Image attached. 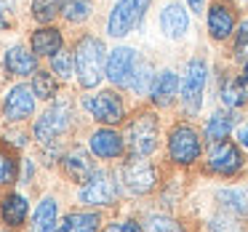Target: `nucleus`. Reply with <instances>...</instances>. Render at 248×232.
Listing matches in <instances>:
<instances>
[{"label":"nucleus","mask_w":248,"mask_h":232,"mask_svg":"<svg viewBox=\"0 0 248 232\" xmlns=\"http://www.w3.org/2000/svg\"><path fill=\"white\" fill-rule=\"evenodd\" d=\"M75 75L83 88H96L104 77V67H107V51L104 43L93 35H83L75 43Z\"/></svg>","instance_id":"1"},{"label":"nucleus","mask_w":248,"mask_h":232,"mask_svg":"<svg viewBox=\"0 0 248 232\" xmlns=\"http://www.w3.org/2000/svg\"><path fill=\"white\" fill-rule=\"evenodd\" d=\"M125 147L131 150V155L147 157L157 150V139H160V123L152 112H139L128 120L125 125Z\"/></svg>","instance_id":"2"},{"label":"nucleus","mask_w":248,"mask_h":232,"mask_svg":"<svg viewBox=\"0 0 248 232\" xmlns=\"http://www.w3.org/2000/svg\"><path fill=\"white\" fill-rule=\"evenodd\" d=\"M205 86H208V62L195 56L187 62L184 67V77H182V88H179V99H182L184 112L198 115L203 107V96H205Z\"/></svg>","instance_id":"3"},{"label":"nucleus","mask_w":248,"mask_h":232,"mask_svg":"<svg viewBox=\"0 0 248 232\" xmlns=\"http://www.w3.org/2000/svg\"><path fill=\"white\" fill-rule=\"evenodd\" d=\"M152 0H118L107 19V35L109 38H125L131 35L150 11Z\"/></svg>","instance_id":"4"},{"label":"nucleus","mask_w":248,"mask_h":232,"mask_svg":"<svg viewBox=\"0 0 248 232\" xmlns=\"http://www.w3.org/2000/svg\"><path fill=\"white\" fill-rule=\"evenodd\" d=\"M72 125V104L70 102H56L35 120V139L40 144H51L59 136H64Z\"/></svg>","instance_id":"5"},{"label":"nucleus","mask_w":248,"mask_h":232,"mask_svg":"<svg viewBox=\"0 0 248 232\" xmlns=\"http://www.w3.org/2000/svg\"><path fill=\"white\" fill-rule=\"evenodd\" d=\"M200 134L187 123H179L168 134V157L176 166H192L200 157Z\"/></svg>","instance_id":"6"},{"label":"nucleus","mask_w":248,"mask_h":232,"mask_svg":"<svg viewBox=\"0 0 248 232\" xmlns=\"http://www.w3.org/2000/svg\"><path fill=\"white\" fill-rule=\"evenodd\" d=\"M118 179L131 195H147V192H152L155 184H157V171H155V166H152L147 157L134 155L131 160L123 163Z\"/></svg>","instance_id":"7"},{"label":"nucleus","mask_w":248,"mask_h":232,"mask_svg":"<svg viewBox=\"0 0 248 232\" xmlns=\"http://www.w3.org/2000/svg\"><path fill=\"white\" fill-rule=\"evenodd\" d=\"M120 192V184L118 176L109 171H93L88 176V182L80 187V203L86 205H112L115 198Z\"/></svg>","instance_id":"8"},{"label":"nucleus","mask_w":248,"mask_h":232,"mask_svg":"<svg viewBox=\"0 0 248 232\" xmlns=\"http://www.w3.org/2000/svg\"><path fill=\"white\" fill-rule=\"evenodd\" d=\"M83 107L88 109L93 120L104 125H115L123 120L125 115V107H123V99L118 96L115 91H99V93H91V96L83 99Z\"/></svg>","instance_id":"9"},{"label":"nucleus","mask_w":248,"mask_h":232,"mask_svg":"<svg viewBox=\"0 0 248 232\" xmlns=\"http://www.w3.org/2000/svg\"><path fill=\"white\" fill-rule=\"evenodd\" d=\"M136 67H139V56L134 48L128 46H120V48L109 51L107 56V67H104V75L112 86H128L131 77H134Z\"/></svg>","instance_id":"10"},{"label":"nucleus","mask_w":248,"mask_h":232,"mask_svg":"<svg viewBox=\"0 0 248 232\" xmlns=\"http://www.w3.org/2000/svg\"><path fill=\"white\" fill-rule=\"evenodd\" d=\"M243 163L246 160H243V152L237 144H232L227 139L214 141V147L208 152V168L214 173H219V176H235V173H240Z\"/></svg>","instance_id":"11"},{"label":"nucleus","mask_w":248,"mask_h":232,"mask_svg":"<svg viewBox=\"0 0 248 232\" xmlns=\"http://www.w3.org/2000/svg\"><path fill=\"white\" fill-rule=\"evenodd\" d=\"M35 102H38V96L32 88L19 83V86L8 88L6 99H3V115H6V120H27L35 112Z\"/></svg>","instance_id":"12"},{"label":"nucleus","mask_w":248,"mask_h":232,"mask_svg":"<svg viewBox=\"0 0 248 232\" xmlns=\"http://www.w3.org/2000/svg\"><path fill=\"white\" fill-rule=\"evenodd\" d=\"M237 27V11L232 3L224 0H216L208 8V32L214 40H227L230 35H235Z\"/></svg>","instance_id":"13"},{"label":"nucleus","mask_w":248,"mask_h":232,"mask_svg":"<svg viewBox=\"0 0 248 232\" xmlns=\"http://www.w3.org/2000/svg\"><path fill=\"white\" fill-rule=\"evenodd\" d=\"M88 150H91L99 160H115V157L123 155L125 139L112 128H99V131H93L91 139H88Z\"/></svg>","instance_id":"14"},{"label":"nucleus","mask_w":248,"mask_h":232,"mask_svg":"<svg viewBox=\"0 0 248 232\" xmlns=\"http://www.w3.org/2000/svg\"><path fill=\"white\" fill-rule=\"evenodd\" d=\"M179 88H182V80L173 70H163L155 75L152 80V88H150V99L155 107H171L179 96Z\"/></svg>","instance_id":"15"},{"label":"nucleus","mask_w":248,"mask_h":232,"mask_svg":"<svg viewBox=\"0 0 248 232\" xmlns=\"http://www.w3.org/2000/svg\"><path fill=\"white\" fill-rule=\"evenodd\" d=\"M160 30H163V35L171 38V40L184 38L187 30H189V14L184 11V6L168 3V6L160 11Z\"/></svg>","instance_id":"16"},{"label":"nucleus","mask_w":248,"mask_h":232,"mask_svg":"<svg viewBox=\"0 0 248 232\" xmlns=\"http://www.w3.org/2000/svg\"><path fill=\"white\" fill-rule=\"evenodd\" d=\"M3 62H6L8 75L24 77V75H35V72H38V56H35L32 51H27L24 46H14V48H8Z\"/></svg>","instance_id":"17"},{"label":"nucleus","mask_w":248,"mask_h":232,"mask_svg":"<svg viewBox=\"0 0 248 232\" xmlns=\"http://www.w3.org/2000/svg\"><path fill=\"white\" fill-rule=\"evenodd\" d=\"M30 46H32V54L35 56H54L62 51V46H64V38H62V32L56 27H40L32 32V38H30Z\"/></svg>","instance_id":"18"},{"label":"nucleus","mask_w":248,"mask_h":232,"mask_svg":"<svg viewBox=\"0 0 248 232\" xmlns=\"http://www.w3.org/2000/svg\"><path fill=\"white\" fill-rule=\"evenodd\" d=\"M219 99L227 109H240L248 104V80L246 77H230V80L221 83L219 88Z\"/></svg>","instance_id":"19"},{"label":"nucleus","mask_w":248,"mask_h":232,"mask_svg":"<svg viewBox=\"0 0 248 232\" xmlns=\"http://www.w3.org/2000/svg\"><path fill=\"white\" fill-rule=\"evenodd\" d=\"M62 166H64V173L72 179V182H83V184H86L88 176L96 171V168H93V163L88 160L86 150H80V147L67 152L64 160H62Z\"/></svg>","instance_id":"20"},{"label":"nucleus","mask_w":248,"mask_h":232,"mask_svg":"<svg viewBox=\"0 0 248 232\" xmlns=\"http://www.w3.org/2000/svg\"><path fill=\"white\" fill-rule=\"evenodd\" d=\"M27 211H30V205L24 200V195H19V192H8L3 198V203H0V216H3V221L8 227H22L27 221Z\"/></svg>","instance_id":"21"},{"label":"nucleus","mask_w":248,"mask_h":232,"mask_svg":"<svg viewBox=\"0 0 248 232\" xmlns=\"http://www.w3.org/2000/svg\"><path fill=\"white\" fill-rule=\"evenodd\" d=\"M216 203L235 216H248V187H224L216 192Z\"/></svg>","instance_id":"22"},{"label":"nucleus","mask_w":248,"mask_h":232,"mask_svg":"<svg viewBox=\"0 0 248 232\" xmlns=\"http://www.w3.org/2000/svg\"><path fill=\"white\" fill-rule=\"evenodd\" d=\"M235 123H237V115H232V112H214L208 120H205V139H211V141H221V139H227L230 136V131L235 128Z\"/></svg>","instance_id":"23"},{"label":"nucleus","mask_w":248,"mask_h":232,"mask_svg":"<svg viewBox=\"0 0 248 232\" xmlns=\"http://www.w3.org/2000/svg\"><path fill=\"white\" fill-rule=\"evenodd\" d=\"M56 216H59V205L54 198H43L35 208L32 216V232H51V227L56 224Z\"/></svg>","instance_id":"24"},{"label":"nucleus","mask_w":248,"mask_h":232,"mask_svg":"<svg viewBox=\"0 0 248 232\" xmlns=\"http://www.w3.org/2000/svg\"><path fill=\"white\" fill-rule=\"evenodd\" d=\"M67 224H70V232H96L102 227V219L93 211H72L67 216Z\"/></svg>","instance_id":"25"},{"label":"nucleus","mask_w":248,"mask_h":232,"mask_svg":"<svg viewBox=\"0 0 248 232\" xmlns=\"http://www.w3.org/2000/svg\"><path fill=\"white\" fill-rule=\"evenodd\" d=\"M91 8H93V0H64L62 3V16L70 24H80L91 16Z\"/></svg>","instance_id":"26"},{"label":"nucleus","mask_w":248,"mask_h":232,"mask_svg":"<svg viewBox=\"0 0 248 232\" xmlns=\"http://www.w3.org/2000/svg\"><path fill=\"white\" fill-rule=\"evenodd\" d=\"M62 3L64 0H32V19L40 24H51L56 14H62Z\"/></svg>","instance_id":"27"},{"label":"nucleus","mask_w":248,"mask_h":232,"mask_svg":"<svg viewBox=\"0 0 248 232\" xmlns=\"http://www.w3.org/2000/svg\"><path fill=\"white\" fill-rule=\"evenodd\" d=\"M152 80H155V75H152V67L147 64V62H139V67H136V72H134V77H131V83H128V88L134 93H147L152 88Z\"/></svg>","instance_id":"28"},{"label":"nucleus","mask_w":248,"mask_h":232,"mask_svg":"<svg viewBox=\"0 0 248 232\" xmlns=\"http://www.w3.org/2000/svg\"><path fill=\"white\" fill-rule=\"evenodd\" d=\"M32 91L38 99H54L56 96V77L51 72H35L32 75Z\"/></svg>","instance_id":"29"},{"label":"nucleus","mask_w":248,"mask_h":232,"mask_svg":"<svg viewBox=\"0 0 248 232\" xmlns=\"http://www.w3.org/2000/svg\"><path fill=\"white\" fill-rule=\"evenodd\" d=\"M51 70H54V75H59L62 80H70V77L75 75V56L62 48L59 54L51 56Z\"/></svg>","instance_id":"30"},{"label":"nucleus","mask_w":248,"mask_h":232,"mask_svg":"<svg viewBox=\"0 0 248 232\" xmlns=\"http://www.w3.org/2000/svg\"><path fill=\"white\" fill-rule=\"evenodd\" d=\"M208 232H240V221H237L235 214L221 211V214L208 219Z\"/></svg>","instance_id":"31"},{"label":"nucleus","mask_w":248,"mask_h":232,"mask_svg":"<svg viewBox=\"0 0 248 232\" xmlns=\"http://www.w3.org/2000/svg\"><path fill=\"white\" fill-rule=\"evenodd\" d=\"M147 232H184L179 227V221H173L171 216L166 214H150L147 216Z\"/></svg>","instance_id":"32"},{"label":"nucleus","mask_w":248,"mask_h":232,"mask_svg":"<svg viewBox=\"0 0 248 232\" xmlns=\"http://www.w3.org/2000/svg\"><path fill=\"white\" fill-rule=\"evenodd\" d=\"M232 54H235V59L248 62V19H246V22H240V27H237V32H235V48H232Z\"/></svg>","instance_id":"33"},{"label":"nucleus","mask_w":248,"mask_h":232,"mask_svg":"<svg viewBox=\"0 0 248 232\" xmlns=\"http://www.w3.org/2000/svg\"><path fill=\"white\" fill-rule=\"evenodd\" d=\"M16 179V160L6 150H0V184H8Z\"/></svg>","instance_id":"34"},{"label":"nucleus","mask_w":248,"mask_h":232,"mask_svg":"<svg viewBox=\"0 0 248 232\" xmlns=\"http://www.w3.org/2000/svg\"><path fill=\"white\" fill-rule=\"evenodd\" d=\"M107 232H141V227L136 224V221H112V224L107 227Z\"/></svg>","instance_id":"35"},{"label":"nucleus","mask_w":248,"mask_h":232,"mask_svg":"<svg viewBox=\"0 0 248 232\" xmlns=\"http://www.w3.org/2000/svg\"><path fill=\"white\" fill-rule=\"evenodd\" d=\"M8 27V6L0 0V30H6Z\"/></svg>","instance_id":"36"},{"label":"nucleus","mask_w":248,"mask_h":232,"mask_svg":"<svg viewBox=\"0 0 248 232\" xmlns=\"http://www.w3.org/2000/svg\"><path fill=\"white\" fill-rule=\"evenodd\" d=\"M187 3H189V11L205 14V0H187Z\"/></svg>","instance_id":"37"},{"label":"nucleus","mask_w":248,"mask_h":232,"mask_svg":"<svg viewBox=\"0 0 248 232\" xmlns=\"http://www.w3.org/2000/svg\"><path fill=\"white\" fill-rule=\"evenodd\" d=\"M237 141H240V147H248V125L237 128Z\"/></svg>","instance_id":"38"},{"label":"nucleus","mask_w":248,"mask_h":232,"mask_svg":"<svg viewBox=\"0 0 248 232\" xmlns=\"http://www.w3.org/2000/svg\"><path fill=\"white\" fill-rule=\"evenodd\" d=\"M30 176H32V163L30 160H24V171H22V182L27 184L30 182Z\"/></svg>","instance_id":"39"},{"label":"nucleus","mask_w":248,"mask_h":232,"mask_svg":"<svg viewBox=\"0 0 248 232\" xmlns=\"http://www.w3.org/2000/svg\"><path fill=\"white\" fill-rule=\"evenodd\" d=\"M51 232H70V224H67V219H64V221H56V224L51 227Z\"/></svg>","instance_id":"40"},{"label":"nucleus","mask_w":248,"mask_h":232,"mask_svg":"<svg viewBox=\"0 0 248 232\" xmlns=\"http://www.w3.org/2000/svg\"><path fill=\"white\" fill-rule=\"evenodd\" d=\"M243 77L248 80V62H243Z\"/></svg>","instance_id":"41"}]
</instances>
